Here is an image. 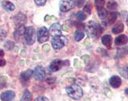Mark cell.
Listing matches in <instances>:
<instances>
[{
  "label": "cell",
  "instance_id": "1",
  "mask_svg": "<svg viewBox=\"0 0 128 101\" xmlns=\"http://www.w3.org/2000/svg\"><path fill=\"white\" fill-rule=\"evenodd\" d=\"M67 95L74 100H80L83 96L82 89L78 85H71L66 89Z\"/></svg>",
  "mask_w": 128,
  "mask_h": 101
},
{
  "label": "cell",
  "instance_id": "2",
  "mask_svg": "<svg viewBox=\"0 0 128 101\" xmlns=\"http://www.w3.org/2000/svg\"><path fill=\"white\" fill-rule=\"evenodd\" d=\"M86 29L88 32V34L92 37H97L100 35L102 32V29L99 25L92 21H88L86 25Z\"/></svg>",
  "mask_w": 128,
  "mask_h": 101
},
{
  "label": "cell",
  "instance_id": "3",
  "mask_svg": "<svg viewBox=\"0 0 128 101\" xmlns=\"http://www.w3.org/2000/svg\"><path fill=\"white\" fill-rule=\"evenodd\" d=\"M24 37L28 45H32L36 41V31L32 26L26 27L24 29Z\"/></svg>",
  "mask_w": 128,
  "mask_h": 101
},
{
  "label": "cell",
  "instance_id": "4",
  "mask_svg": "<svg viewBox=\"0 0 128 101\" xmlns=\"http://www.w3.org/2000/svg\"><path fill=\"white\" fill-rule=\"evenodd\" d=\"M68 43V40L66 37L63 36H56L52 40V47L55 50H60L62 49V47L66 45Z\"/></svg>",
  "mask_w": 128,
  "mask_h": 101
},
{
  "label": "cell",
  "instance_id": "5",
  "mask_svg": "<svg viewBox=\"0 0 128 101\" xmlns=\"http://www.w3.org/2000/svg\"><path fill=\"white\" fill-rule=\"evenodd\" d=\"M69 65V61L68 60H60V59H56L51 62L50 66H49V69L52 72H57L60 70H61L62 67L68 66Z\"/></svg>",
  "mask_w": 128,
  "mask_h": 101
},
{
  "label": "cell",
  "instance_id": "6",
  "mask_svg": "<svg viewBox=\"0 0 128 101\" xmlns=\"http://www.w3.org/2000/svg\"><path fill=\"white\" fill-rule=\"evenodd\" d=\"M49 38V32L47 29L46 27H41L39 28V30L37 31V40L38 42L43 44V43L46 42Z\"/></svg>",
  "mask_w": 128,
  "mask_h": 101
},
{
  "label": "cell",
  "instance_id": "7",
  "mask_svg": "<svg viewBox=\"0 0 128 101\" xmlns=\"http://www.w3.org/2000/svg\"><path fill=\"white\" fill-rule=\"evenodd\" d=\"M74 6V0H60V8L62 12L70 11Z\"/></svg>",
  "mask_w": 128,
  "mask_h": 101
},
{
  "label": "cell",
  "instance_id": "8",
  "mask_svg": "<svg viewBox=\"0 0 128 101\" xmlns=\"http://www.w3.org/2000/svg\"><path fill=\"white\" fill-rule=\"evenodd\" d=\"M49 32L53 36H60L62 35V26L60 23H54L49 28Z\"/></svg>",
  "mask_w": 128,
  "mask_h": 101
},
{
  "label": "cell",
  "instance_id": "9",
  "mask_svg": "<svg viewBox=\"0 0 128 101\" xmlns=\"http://www.w3.org/2000/svg\"><path fill=\"white\" fill-rule=\"evenodd\" d=\"M32 76L34 77V78H35L36 81H42L45 78L46 74H45V71H44L43 67L40 66H38L36 67L35 70H34Z\"/></svg>",
  "mask_w": 128,
  "mask_h": 101
},
{
  "label": "cell",
  "instance_id": "10",
  "mask_svg": "<svg viewBox=\"0 0 128 101\" xmlns=\"http://www.w3.org/2000/svg\"><path fill=\"white\" fill-rule=\"evenodd\" d=\"M32 75H33V71L30 69L22 72L20 75V78H21L22 82L23 84H26V83L28 82V81L30 80V78H32Z\"/></svg>",
  "mask_w": 128,
  "mask_h": 101
},
{
  "label": "cell",
  "instance_id": "11",
  "mask_svg": "<svg viewBox=\"0 0 128 101\" xmlns=\"http://www.w3.org/2000/svg\"><path fill=\"white\" fill-rule=\"evenodd\" d=\"M14 97H15V93L11 90L6 91L0 96V98L2 101H12Z\"/></svg>",
  "mask_w": 128,
  "mask_h": 101
},
{
  "label": "cell",
  "instance_id": "12",
  "mask_svg": "<svg viewBox=\"0 0 128 101\" xmlns=\"http://www.w3.org/2000/svg\"><path fill=\"white\" fill-rule=\"evenodd\" d=\"M14 23H15L18 26L23 25L26 22V17L24 14L19 13L14 17Z\"/></svg>",
  "mask_w": 128,
  "mask_h": 101
},
{
  "label": "cell",
  "instance_id": "13",
  "mask_svg": "<svg viewBox=\"0 0 128 101\" xmlns=\"http://www.w3.org/2000/svg\"><path fill=\"white\" fill-rule=\"evenodd\" d=\"M109 82L112 87H113L114 89H117L120 87V85H122V80L119 76L115 75V76H112L110 78Z\"/></svg>",
  "mask_w": 128,
  "mask_h": 101
},
{
  "label": "cell",
  "instance_id": "14",
  "mask_svg": "<svg viewBox=\"0 0 128 101\" xmlns=\"http://www.w3.org/2000/svg\"><path fill=\"white\" fill-rule=\"evenodd\" d=\"M24 29H26V27L23 25H20V26H18L17 29L15 30L14 33V39H15L17 41H19L21 39V37L22 36H24Z\"/></svg>",
  "mask_w": 128,
  "mask_h": 101
},
{
  "label": "cell",
  "instance_id": "15",
  "mask_svg": "<svg viewBox=\"0 0 128 101\" xmlns=\"http://www.w3.org/2000/svg\"><path fill=\"white\" fill-rule=\"evenodd\" d=\"M128 42V37L126 35H120L117 36L115 40V44L117 46H122L127 44Z\"/></svg>",
  "mask_w": 128,
  "mask_h": 101
},
{
  "label": "cell",
  "instance_id": "16",
  "mask_svg": "<svg viewBox=\"0 0 128 101\" xmlns=\"http://www.w3.org/2000/svg\"><path fill=\"white\" fill-rule=\"evenodd\" d=\"M101 42L108 48H111L112 44V37L110 35H104L101 38Z\"/></svg>",
  "mask_w": 128,
  "mask_h": 101
},
{
  "label": "cell",
  "instance_id": "17",
  "mask_svg": "<svg viewBox=\"0 0 128 101\" xmlns=\"http://www.w3.org/2000/svg\"><path fill=\"white\" fill-rule=\"evenodd\" d=\"M2 6L3 9H6V11H14V9H15L14 4L10 1H6V0H5V1L2 2Z\"/></svg>",
  "mask_w": 128,
  "mask_h": 101
},
{
  "label": "cell",
  "instance_id": "18",
  "mask_svg": "<svg viewBox=\"0 0 128 101\" xmlns=\"http://www.w3.org/2000/svg\"><path fill=\"white\" fill-rule=\"evenodd\" d=\"M124 29V25L122 23H119L117 24L116 25H115L114 27L112 28V32L114 33V34H119V33H121L122 31Z\"/></svg>",
  "mask_w": 128,
  "mask_h": 101
},
{
  "label": "cell",
  "instance_id": "19",
  "mask_svg": "<svg viewBox=\"0 0 128 101\" xmlns=\"http://www.w3.org/2000/svg\"><path fill=\"white\" fill-rule=\"evenodd\" d=\"M117 16H118V14H117L116 12H111L107 16L108 23L109 24V25H112V24H114L115 21H116V19H117Z\"/></svg>",
  "mask_w": 128,
  "mask_h": 101
},
{
  "label": "cell",
  "instance_id": "20",
  "mask_svg": "<svg viewBox=\"0 0 128 101\" xmlns=\"http://www.w3.org/2000/svg\"><path fill=\"white\" fill-rule=\"evenodd\" d=\"M32 100V94L28 90H24L22 97L21 98L20 101H31Z\"/></svg>",
  "mask_w": 128,
  "mask_h": 101
},
{
  "label": "cell",
  "instance_id": "21",
  "mask_svg": "<svg viewBox=\"0 0 128 101\" xmlns=\"http://www.w3.org/2000/svg\"><path fill=\"white\" fill-rule=\"evenodd\" d=\"M97 12H98V16H99V17L100 19H102V20H104V19L107 18L108 13L106 11V9H104V8L97 9Z\"/></svg>",
  "mask_w": 128,
  "mask_h": 101
},
{
  "label": "cell",
  "instance_id": "22",
  "mask_svg": "<svg viewBox=\"0 0 128 101\" xmlns=\"http://www.w3.org/2000/svg\"><path fill=\"white\" fill-rule=\"evenodd\" d=\"M84 36H85L84 32H82V31L78 30L75 32V34H74V39H75L76 41H80V40H82L83 39V38H84Z\"/></svg>",
  "mask_w": 128,
  "mask_h": 101
},
{
  "label": "cell",
  "instance_id": "23",
  "mask_svg": "<svg viewBox=\"0 0 128 101\" xmlns=\"http://www.w3.org/2000/svg\"><path fill=\"white\" fill-rule=\"evenodd\" d=\"M4 47H5V49H6L8 51H10L14 47V43L12 40H7L4 44Z\"/></svg>",
  "mask_w": 128,
  "mask_h": 101
},
{
  "label": "cell",
  "instance_id": "24",
  "mask_svg": "<svg viewBox=\"0 0 128 101\" xmlns=\"http://www.w3.org/2000/svg\"><path fill=\"white\" fill-rule=\"evenodd\" d=\"M76 17L79 21H83L85 19H86V14L83 11H79V12L77 13Z\"/></svg>",
  "mask_w": 128,
  "mask_h": 101
},
{
  "label": "cell",
  "instance_id": "25",
  "mask_svg": "<svg viewBox=\"0 0 128 101\" xmlns=\"http://www.w3.org/2000/svg\"><path fill=\"white\" fill-rule=\"evenodd\" d=\"M104 3H105V0H95V6L96 7V9L104 8Z\"/></svg>",
  "mask_w": 128,
  "mask_h": 101
},
{
  "label": "cell",
  "instance_id": "26",
  "mask_svg": "<svg viewBox=\"0 0 128 101\" xmlns=\"http://www.w3.org/2000/svg\"><path fill=\"white\" fill-rule=\"evenodd\" d=\"M120 74L125 79H128V67H122L120 70Z\"/></svg>",
  "mask_w": 128,
  "mask_h": 101
},
{
  "label": "cell",
  "instance_id": "27",
  "mask_svg": "<svg viewBox=\"0 0 128 101\" xmlns=\"http://www.w3.org/2000/svg\"><path fill=\"white\" fill-rule=\"evenodd\" d=\"M4 55H5L4 51L0 49V66H4L6 65V60L3 59Z\"/></svg>",
  "mask_w": 128,
  "mask_h": 101
},
{
  "label": "cell",
  "instance_id": "28",
  "mask_svg": "<svg viewBox=\"0 0 128 101\" xmlns=\"http://www.w3.org/2000/svg\"><path fill=\"white\" fill-rule=\"evenodd\" d=\"M83 10H84V12L90 14L91 12H92V6H91V4L90 2H88L84 6V9H83Z\"/></svg>",
  "mask_w": 128,
  "mask_h": 101
},
{
  "label": "cell",
  "instance_id": "29",
  "mask_svg": "<svg viewBox=\"0 0 128 101\" xmlns=\"http://www.w3.org/2000/svg\"><path fill=\"white\" fill-rule=\"evenodd\" d=\"M118 6V5L116 2H109L108 3V9H116Z\"/></svg>",
  "mask_w": 128,
  "mask_h": 101
},
{
  "label": "cell",
  "instance_id": "30",
  "mask_svg": "<svg viewBox=\"0 0 128 101\" xmlns=\"http://www.w3.org/2000/svg\"><path fill=\"white\" fill-rule=\"evenodd\" d=\"M34 2L37 5L39 6H44L47 2V0H34Z\"/></svg>",
  "mask_w": 128,
  "mask_h": 101
},
{
  "label": "cell",
  "instance_id": "31",
  "mask_svg": "<svg viewBox=\"0 0 128 101\" xmlns=\"http://www.w3.org/2000/svg\"><path fill=\"white\" fill-rule=\"evenodd\" d=\"M6 32L3 29L0 30V40H3L6 38Z\"/></svg>",
  "mask_w": 128,
  "mask_h": 101
},
{
  "label": "cell",
  "instance_id": "32",
  "mask_svg": "<svg viewBox=\"0 0 128 101\" xmlns=\"http://www.w3.org/2000/svg\"><path fill=\"white\" fill-rule=\"evenodd\" d=\"M76 3L78 7H82L85 3V0H76Z\"/></svg>",
  "mask_w": 128,
  "mask_h": 101
},
{
  "label": "cell",
  "instance_id": "33",
  "mask_svg": "<svg viewBox=\"0 0 128 101\" xmlns=\"http://www.w3.org/2000/svg\"><path fill=\"white\" fill-rule=\"evenodd\" d=\"M35 101H49V100L45 97H39L35 100Z\"/></svg>",
  "mask_w": 128,
  "mask_h": 101
},
{
  "label": "cell",
  "instance_id": "34",
  "mask_svg": "<svg viewBox=\"0 0 128 101\" xmlns=\"http://www.w3.org/2000/svg\"><path fill=\"white\" fill-rule=\"evenodd\" d=\"M5 84H6V81H5L4 78L0 76V88L3 87V86L5 85Z\"/></svg>",
  "mask_w": 128,
  "mask_h": 101
},
{
  "label": "cell",
  "instance_id": "35",
  "mask_svg": "<svg viewBox=\"0 0 128 101\" xmlns=\"http://www.w3.org/2000/svg\"><path fill=\"white\" fill-rule=\"evenodd\" d=\"M125 93H126V95L128 96V88H127V89H126L125 90Z\"/></svg>",
  "mask_w": 128,
  "mask_h": 101
},
{
  "label": "cell",
  "instance_id": "36",
  "mask_svg": "<svg viewBox=\"0 0 128 101\" xmlns=\"http://www.w3.org/2000/svg\"><path fill=\"white\" fill-rule=\"evenodd\" d=\"M126 25H127V26H128V18L126 19Z\"/></svg>",
  "mask_w": 128,
  "mask_h": 101
}]
</instances>
